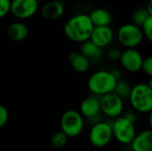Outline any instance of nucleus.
I'll use <instances>...</instances> for the list:
<instances>
[{
	"label": "nucleus",
	"mask_w": 152,
	"mask_h": 151,
	"mask_svg": "<svg viewBox=\"0 0 152 151\" xmlns=\"http://www.w3.org/2000/svg\"><path fill=\"white\" fill-rule=\"evenodd\" d=\"M94 25L86 13H78L70 17L64 24L65 36L71 41L82 43L90 38Z\"/></svg>",
	"instance_id": "1"
},
{
	"label": "nucleus",
	"mask_w": 152,
	"mask_h": 151,
	"mask_svg": "<svg viewBox=\"0 0 152 151\" xmlns=\"http://www.w3.org/2000/svg\"><path fill=\"white\" fill-rule=\"evenodd\" d=\"M133 109L139 113H150L152 111V85L139 83L132 86L129 97Z\"/></svg>",
	"instance_id": "2"
},
{
	"label": "nucleus",
	"mask_w": 152,
	"mask_h": 151,
	"mask_svg": "<svg viewBox=\"0 0 152 151\" xmlns=\"http://www.w3.org/2000/svg\"><path fill=\"white\" fill-rule=\"evenodd\" d=\"M117 81L118 79L110 70H98L90 76L87 81V86L94 95L100 97L112 93Z\"/></svg>",
	"instance_id": "3"
},
{
	"label": "nucleus",
	"mask_w": 152,
	"mask_h": 151,
	"mask_svg": "<svg viewBox=\"0 0 152 151\" xmlns=\"http://www.w3.org/2000/svg\"><path fill=\"white\" fill-rule=\"evenodd\" d=\"M61 131L63 132L69 138H74L80 135L85 127L84 117L79 111L75 109L66 110L60 121Z\"/></svg>",
	"instance_id": "4"
},
{
	"label": "nucleus",
	"mask_w": 152,
	"mask_h": 151,
	"mask_svg": "<svg viewBox=\"0 0 152 151\" xmlns=\"http://www.w3.org/2000/svg\"><path fill=\"white\" fill-rule=\"evenodd\" d=\"M118 40L126 48H136L143 41L141 27L134 23H126L118 30Z\"/></svg>",
	"instance_id": "5"
},
{
	"label": "nucleus",
	"mask_w": 152,
	"mask_h": 151,
	"mask_svg": "<svg viewBox=\"0 0 152 151\" xmlns=\"http://www.w3.org/2000/svg\"><path fill=\"white\" fill-rule=\"evenodd\" d=\"M113 137L123 145H129L136 134L134 123L126 117H118L111 124Z\"/></svg>",
	"instance_id": "6"
},
{
	"label": "nucleus",
	"mask_w": 152,
	"mask_h": 151,
	"mask_svg": "<svg viewBox=\"0 0 152 151\" xmlns=\"http://www.w3.org/2000/svg\"><path fill=\"white\" fill-rule=\"evenodd\" d=\"M112 138L111 124L102 120L92 125L89 133V141L94 147L98 149L104 148L110 144Z\"/></svg>",
	"instance_id": "7"
},
{
	"label": "nucleus",
	"mask_w": 152,
	"mask_h": 151,
	"mask_svg": "<svg viewBox=\"0 0 152 151\" xmlns=\"http://www.w3.org/2000/svg\"><path fill=\"white\" fill-rule=\"evenodd\" d=\"M101 112L110 118H117L124 111V101L115 93L100 96Z\"/></svg>",
	"instance_id": "8"
},
{
	"label": "nucleus",
	"mask_w": 152,
	"mask_h": 151,
	"mask_svg": "<svg viewBox=\"0 0 152 151\" xmlns=\"http://www.w3.org/2000/svg\"><path fill=\"white\" fill-rule=\"evenodd\" d=\"M38 7L37 0H12L10 12L18 20H27L37 13Z\"/></svg>",
	"instance_id": "9"
},
{
	"label": "nucleus",
	"mask_w": 152,
	"mask_h": 151,
	"mask_svg": "<svg viewBox=\"0 0 152 151\" xmlns=\"http://www.w3.org/2000/svg\"><path fill=\"white\" fill-rule=\"evenodd\" d=\"M142 60V54L136 48H126L121 52V56L118 61L126 71L129 73H136L141 70Z\"/></svg>",
	"instance_id": "10"
},
{
	"label": "nucleus",
	"mask_w": 152,
	"mask_h": 151,
	"mask_svg": "<svg viewBox=\"0 0 152 151\" xmlns=\"http://www.w3.org/2000/svg\"><path fill=\"white\" fill-rule=\"evenodd\" d=\"M89 39L99 47L105 48L112 43L114 32L110 26L94 27Z\"/></svg>",
	"instance_id": "11"
},
{
	"label": "nucleus",
	"mask_w": 152,
	"mask_h": 151,
	"mask_svg": "<svg viewBox=\"0 0 152 151\" xmlns=\"http://www.w3.org/2000/svg\"><path fill=\"white\" fill-rule=\"evenodd\" d=\"M41 15L47 20H55L63 16L65 12L64 3L59 0H47L40 10Z\"/></svg>",
	"instance_id": "12"
},
{
	"label": "nucleus",
	"mask_w": 152,
	"mask_h": 151,
	"mask_svg": "<svg viewBox=\"0 0 152 151\" xmlns=\"http://www.w3.org/2000/svg\"><path fill=\"white\" fill-rule=\"evenodd\" d=\"M79 112L84 117V118H91L101 112L100 106V97L96 95L88 96L84 99L79 107Z\"/></svg>",
	"instance_id": "13"
},
{
	"label": "nucleus",
	"mask_w": 152,
	"mask_h": 151,
	"mask_svg": "<svg viewBox=\"0 0 152 151\" xmlns=\"http://www.w3.org/2000/svg\"><path fill=\"white\" fill-rule=\"evenodd\" d=\"M129 145L133 151H152V131L146 129L135 134Z\"/></svg>",
	"instance_id": "14"
},
{
	"label": "nucleus",
	"mask_w": 152,
	"mask_h": 151,
	"mask_svg": "<svg viewBox=\"0 0 152 151\" xmlns=\"http://www.w3.org/2000/svg\"><path fill=\"white\" fill-rule=\"evenodd\" d=\"M79 52L86 57L90 62H98L103 54L102 48L96 45L90 39L81 43Z\"/></svg>",
	"instance_id": "15"
},
{
	"label": "nucleus",
	"mask_w": 152,
	"mask_h": 151,
	"mask_svg": "<svg viewBox=\"0 0 152 151\" xmlns=\"http://www.w3.org/2000/svg\"><path fill=\"white\" fill-rule=\"evenodd\" d=\"M69 61L73 70L77 73H85L89 68L91 62L79 51H71L69 53Z\"/></svg>",
	"instance_id": "16"
},
{
	"label": "nucleus",
	"mask_w": 152,
	"mask_h": 151,
	"mask_svg": "<svg viewBox=\"0 0 152 151\" xmlns=\"http://www.w3.org/2000/svg\"><path fill=\"white\" fill-rule=\"evenodd\" d=\"M8 37L15 42H20L27 38L28 35V28L22 21H14L11 23L7 28Z\"/></svg>",
	"instance_id": "17"
},
{
	"label": "nucleus",
	"mask_w": 152,
	"mask_h": 151,
	"mask_svg": "<svg viewBox=\"0 0 152 151\" xmlns=\"http://www.w3.org/2000/svg\"><path fill=\"white\" fill-rule=\"evenodd\" d=\"M88 15L94 27L110 26L112 21L111 12L105 8H96Z\"/></svg>",
	"instance_id": "18"
},
{
	"label": "nucleus",
	"mask_w": 152,
	"mask_h": 151,
	"mask_svg": "<svg viewBox=\"0 0 152 151\" xmlns=\"http://www.w3.org/2000/svg\"><path fill=\"white\" fill-rule=\"evenodd\" d=\"M131 89H132V85L128 82L125 80L118 79L113 93H115L118 96H119L121 99L124 100L129 97Z\"/></svg>",
	"instance_id": "19"
},
{
	"label": "nucleus",
	"mask_w": 152,
	"mask_h": 151,
	"mask_svg": "<svg viewBox=\"0 0 152 151\" xmlns=\"http://www.w3.org/2000/svg\"><path fill=\"white\" fill-rule=\"evenodd\" d=\"M152 16L151 14L149 12V11L146 9V7H140L134 10L131 15V20L132 23L141 27L142 24L150 17Z\"/></svg>",
	"instance_id": "20"
},
{
	"label": "nucleus",
	"mask_w": 152,
	"mask_h": 151,
	"mask_svg": "<svg viewBox=\"0 0 152 151\" xmlns=\"http://www.w3.org/2000/svg\"><path fill=\"white\" fill-rule=\"evenodd\" d=\"M69 141V137L61 131H58L55 132L52 137H51V144L54 149H62L64 148Z\"/></svg>",
	"instance_id": "21"
},
{
	"label": "nucleus",
	"mask_w": 152,
	"mask_h": 151,
	"mask_svg": "<svg viewBox=\"0 0 152 151\" xmlns=\"http://www.w3.org/2000/svg\"><path fill=\"white\" fill-rule=\"evenodd\" d=\"M142 31L144 37H146L150 42L152 41V16H150L141 26Z\"/></svg>",
	"instance_id": "22"
},
{
	"label": "nucleus",
	"mask_w": 152,
	"mask_h": 151,
	"mask_svg": "<svg viewBox=\"0 0 152 151\" xmlns=\"http://www.w3.org/2000/svg\"><path fill=\"white\" fill-rule=\"evenodd\" d=\"M141 70H142L147 76L150 77H152V57L151 56H147L143 57L142 62V67Z\"/></svg>",
	"instance_id": "23"
},
{
	"label": "nucleus",
	"mask_w": 152,
	"mask_h": 151,
	"mask_svg": "<svg viewBox=\"0 0 152 151\" xmlns=\"http://www.w3.org/2000/svg\"><path fill=\"white\" fill-rule=\"evenodd\" d=\"M12 0H0V19L4 18L10 12Z\"/></svg>",
	"instance_id": "24"
},
{
	"label": "nucleus",
	"mask_w": 152,
	"mask_h": 151,
	"mask_svg": "<svg viewBox=\"0 0 152 151\" xmlns=\"http://www.w3.org/2000/svg\"><path fill=\"white\" fill-rule=\"evenodd\" d=\"M9 120V112L7 109L0 104V128H3Z\"/></svg>",
	"instance_id": "25"
},
{
	"label": "nucleus",
	"mask_w": 152,
	"mask_h": 151,
	"mask_svg": "<svg viewBox=\"0 0 152 151\" xmlns=\"http://www.w3.org/2000/svg\"><path fill=\"white\" fill-rule=\"evenodd\" d=\"M121 56V51L118 48H110L108 52H107V57L109 60L112 61H119Z\"/></svg>",
	"instance_id": "26"
},
{
	"label": "nucleus",
	"mask_w": 152,
	"mask_h": 151,
	"mask_svg": "<svg viewBox=\"0 0 152 151\" xmlns=\"http://www.w3.org/2000/svg\"><path fill=\"white\" fill-rule=\"evenodd\" d=\"M124 117H126L127 119H129L130 121H132V122L135 123L136 117H135V115H134V113H132V112H127V113H126V114L124 115Z\"/></svg>",
	"instance_id": "27"
},
{
	"label": "nucleus",
	"mask_w": 152,
	"mask_h": 151,
	"mask_svg": "<svg viewBox=\"0 0 152 151\" xmlns=\"http://www.w3.org/2000/svg\"><path fill=\"white\" fill-rule=\"evenodd\" d=\"M146 9L149 11V12L152 15V0H150V2L148 4V6L146 7Z\"/></svg>",
	"instance_id": "28"
},
{
	"label": "nucleus",
	"mask_w": 152,
	"mask_h": 151,
	"mask_svg": "<svg viewBox=\"0 0 152 151\" xmlns=\"http://www.w3.org/2000/svg\"><path fill=\"white\" fill-rule=\"evenodd\" d=\"M59 1H61V2H62V3H64L65 1H67V0H59Z\"/></svg>",
	"instance_id": "29"
},
{
	"label": "nucleus",
	"mask_w": 152,
	"mask_h": 151,
	"mask_svg": "<svg viewBox=\"0 0 152 151\" xmlns=\"http://www.w3.org/2000/svg\"><path fill=\"white\" fill-rule=\"evenodd\" d=\"M38 2H41V1H47V0H37Z\"/></svg>",
	"instance_id": "30"
},
{
	"label": "nucleus",
	"mask_w": 152,
	"mask_h": 151,
	"mask_svg": "<svg viewBox=\"0 0 152 151\" xmlns=\"http://www.w3.org/2000/svg\"><path fill=\"white\" fill-rule=\"evenodd\" d=\"M0 30H1V26H0Z\"/></svg>",
	"instance_id": "31"
}]
</instances>
